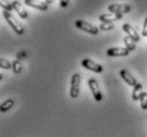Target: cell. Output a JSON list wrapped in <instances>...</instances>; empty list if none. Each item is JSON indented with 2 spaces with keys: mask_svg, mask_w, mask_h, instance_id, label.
I'll list each match as a JSON object with an SVG mask.
<instances>
[{
  "mask_svg": "<svg viewBox=\"0 0 147 137\" xmlns=\"http://www.w3.org/2000/svg\"><path fill=\"white\" fill-rule=\"evenodd\" d=\"M3 17L4 19L7 20V22L10 25L12 29L14 30L16 33L18 34V35H22L24 32H25V30H24V27L22 26V23L18 22V20L15 18L14 16L12 15L11 12H7V11H3Z\"/></svg>",
  "mask_w": 147,
  "mask_h": 137,
  "instance_id": "cell-1",
  "label": "cell"
},
{
  "mask_svg": "<svg viewBox=\"0 0 147 137\" xmlns=\"http://www.w3.org/2000/svg\"><path fill=\"white\" fill-rule=\"evenodd\" d=\"M80 83H81V76L79 74H74L70 80V89L69 96L73 99L78 98L80 94Z\"/></svg>",
  "mask_w": 147,
  "mask_h": 137,
  "instance_id": "cell-2",
  "label": "cell"
},
{
  "mask_svg": "<svg viewBox=\"0 0 147 137\" xmlns=\"http://www.w3.org/2000/svg\"><path fill=\"white\" fill-rule=\"evenodd\" d=\"M75 26H76V28L81 30V31H84V32L92 34V35H96L99 32V29L97 27L93 26L90 22H86L84 20H80V19L75 22Z\"/></svg>",
  "mask_w": 147,
  "mask_h": 137,
  "instance_id": "cell-3",
  "label": "cell"
},
{
  "mask_svg": "<svg viewBox=\"0 0 147 137\" xmlns=\"http://www.w3.org/2000/svg\"><path fill=\"white\" fill-rule=\"evenodd\" d=\"M88 87H90V89H91V92H92L93 96H94V99H95L96 101H101L102 100V93H101V90H100V87H99V84H98V82H97V80L94 78H91L88 79Z\"/></svg>",
  "mask_w": 147,
  "mask_h": 137,
  "instance_id": "cell-4",
  "label": "cell"
},
{
  "mask_svg": "<svg viewBox=\"0 0 147 137\" xmlns=\"http://www.w3.org/2000/svg\"><path fill=\"white\" fill-rule=\"evenodd\" d=\"M81 64H82V66L84 67L85 69L91 70L93 72H96V74H101L103 71V68L100 64L96 63V62H94V61L90 59H84L81 62Z\"/></svg>",
  "mask_w": 147,
  "mask_h": 137,
  "instance_id": "cell-5",
  "label": "cell"
},
{
  "mask_svg": "<svg viewBox=\"0 0 147 137\" xmlns=\"http://www.w3.org/2000/svg\"><path fill=\"white\" fill-rule=\"evenodd\" d=\"M108 10L111 13H116V14H126L131 11V7L129 4H119V3H114L110 4L108 7Z\"/></svg>",
  "mask_w": 147,
  "mask_h": 137,
  "instance_id": "cell-6",
  "label": "cell"
},
{
  "mask_svg": "<svg viewBox=\"0 0 147 137\" xmlns=\"http://www.w3.org/2000/svg\"><path fill=\"white\" fill-rule=\"evenodd\" d=\"M129 51L128 49L126 48H123V47H116V48H110L108 49L107 51V55L108 56H112V57H116V56H127L129 55Z\"/></svg>",
  "mask_w": 147,
  "mask_h": 137,
  "instance_id": "cell-7",
  "label": "cell"
},
{
  "mask_svg": "<svg viewBox=\"0 0 147 137\" xmlns=\"http://www.w3.org/2000/svg\"><path fill=\"white\" fill-rule=\"evenodd\" d=\"M119 76H121V78L123 79L129 86H133V87H134V86L138 84L136 79H134V77H133L132 74H130L127 69H121V70L119 71Z\"/></svg>",
  "mask_w": 147,
  "mask_h": 137,
  "instance_id": "cell-8",
  "label": "cell"
},
{
  "mask_svg": "<svg viewBox=\"0 0 147 137\" xmlns=\"http://www.w3.org/2000/svg\"><path fill=\"white\" fill-rule=\"evenodd\" d=\"M123 30L125 31L126 33L128 34V36L133 39V41H136V43H139L140 41V35L138 33V31H136L132 26H130L129 23H125V25H123Z\"/></svg>",
  "mask_w": 147,
  "mask_h": 137,
  "instance_id": "cell-9",
  "label": "cell"
},
{
  "mask_svg": "<svg viewBox=\"0 0 147 137\" xmlns=\"http://www.w3.org/2000/svg\"><path fill=\"white\" fill-rule=\"evenodd\" d=\"M25 3L31 7L37 9L40 11H47L48 10V4L40 0H25Z\"/></svg>",
  "mask_w": 147,
  "mask_h": 137,
  "instance_id": "cell-10",
  "label": "cell"
},
{
  "mask_svg": "<svg viewBox=\"0 0 147 137\" xmlns=\"http://www.w3.org/2000/svg\"><path fill=\"white\" fill-rule=\"evenodd\" d=\"M121 18H123V14H116V13L102 14L99 16V20L101 22H113L116 20H121Z\"/></svg>",
  "mask_w": 147,
  "mask_h": 137,
  "instance_id": "cell-11",
  "label": "cell"
},
{
  "mask_svg": "<svg viewBox=\"0 0 147 137\" xmlns=\"http://www.w3.org/2000/svg\"><path fill=\"white\" fill-rule=\"evenodd\" d=\"M12 4H13V7H14V11H16V13L22 17V19H27L28 18V12L25 10V7H22V3L18 2L17 0H14V1H12Z\"/></svg>",
  "mask_w": 147,
  "mask_h": 137,
  "instance_id": "cell-12",
  "label": "cell"
},
{
  "mask_svg": "<svg viewBox=\"0 0 147 137\" xmlns=\"http://www.w3.org/2000/svg\"><path fill=\"white\" fill-rule=\"evenodd\" d=\"M142 93H143V86H142V84L138 83V84L134 86L133 92H132V99L134 101L140 100V97H141V94Z\"/></svg>",
  "mask_w": 147,
  "mask_h": 137,
  "instance_id": "cell-13",
  "label": "cell"
},
{
  "mask_svg": "<svg viewBox=\"0 0 147 137\" xmlns=\"http://www.w3.org/2000/svg\"><path fill=\"white\" fill-rule=\"evenodd\" d=\"M13 106H14V100H12V99H7V100H5L3 103L1 104V106H0V111H1V113H5V112L10 111Z\"/></svg>",
  "mask_w": 147,
  "mask_h": 137,
  "instance_id": "cell-14",
  "label": "cell"
},
{
  "mask_svg": "<svg viewBox=\"0 0 147 137\" xmlns=\"http://www.w3.org/2000/svg\"><path fill=\"white\" fill-rule=\"evenodd\" d=\"M124 43H125V45H126V48L128 49L130 52L133 51V50H136V41H133V39H131L129 36H126L125 38H124Z\"/></svg>",
  "mask_w": 147,
  "mask_h": 137,
  "instance_id": "cell-15",
  "label": "cell"
},
{
  "mask_svg": "<svg viewBox=\"0 0 147 137\" xmlns=\"http://www.w3.org/2000/svg\"><path fill=\"white\" fill-rule=\"evenodd\" d=\"M12 69L14 71V74H19L22 72V63H20V61L19 59H15L12 62Z\"/></svg>",
  "mask_w": 147,
  "mask_h": 137,
  "instance_id": "cell-16",
  "label": "cell"
},
{
  "mask_svg": "<svg viewBox=\"0 0 147 137\" xmlns=\"http://www.w3.org/2000/svg\"><path fill=\"white\" fill-rule=\"evenodd\" d=\"M0 4H1V7L3 9L4 11L11 12L14 10L12 2H9V1H7V0H0Z\"/></svg>",
  "mask_w": 147,
  "mask_h": 137,
  "instance_id": "cell-17",
  "label": "cell"
},
{
  "mask_svg": "<svg viewBox=\"0 0 147 137\" xmlns=\"http://www.w3.org/2000/svg\"><path fill=\"white\" fill-rule=\"evenodd\" d=\"M140 103H141V108L146 111L147 110V93L146 92H143V93L141 94Z\"/></svg>",
  "mask_w": 147,
  "mask_h": 137,
  "instance_id": "cell-18",
  "label": "cell"
},
{
  "mask_svg": "<svg viewBox=\"0 0 147 137\" xmlns=\"http://www.w3.org/2000/svg\"><path fill=\"white\" fill-rule=\"evenodd\" d=\"M99 28L102 31H110V30H113L115 26H114L113 22H101Z\"/></svg>",
  "mask_w": 147,
  "mask_h": 137,
  "instance_id": "cell-19",
  "label": "cell"
},
{
  "mask_svg": "<svg viewBox=\"0 0 147 137\" xmlns=\"http://www.w3.org/2000/svg\"><path fill=\"white\" fill-rule=\"evenodd\" d=\"M0 67L3 69H10V68H12V63L5 59H0Z\"/></svg>",
  "mask_w": 147,
  "mask_h": 137,
  "instance_id": "cell-20",
  "label": "cell"
},
{
  "mask_svg": "<svg viewBox=\"0 0 147 137\" xmlns=\"http://www.w3.org/2000/svg\"><path fill=\"white\" fill-rule=\"evenodd\" d=\"M142 35L146 37L147 36V17L146 19L144 20V25H143V30H142Z\"/></svg>",
  "mask_w": 147,
  "mask_h": 137,
  "instance_id": "cell-21",
  "label": "cell"
},
{
  "mask_svg": "<svg viewBox=\"0 0 147 137\" xmlns=\"http://www.w3.org/2000/svg\"><path fill=\"white\" fill-rule=\"evenodd\" d=\"M69 3V0H60V7H66Z\"/></svg>",
  "mask_w": 147,
  "mask_h": 137,
  "instance_id": "cell-22",
  "label": "cell"
},
{
  "mask_svg": "<svg viewBox=\"0 0 147 137\" xmlns=\"http://www.w3.org/2000/svg\"><path fill=\"white\" fill-rule=\"evenodd\" d=\"M55 0H46L45 2H46L47 4H50V3H52V2H55Z\"/></svg>",
  "mask_w": 147,
  "mask_h": 137,
  "instance_id": "cell-23",
  "label": "cell"
}]
</instances>
